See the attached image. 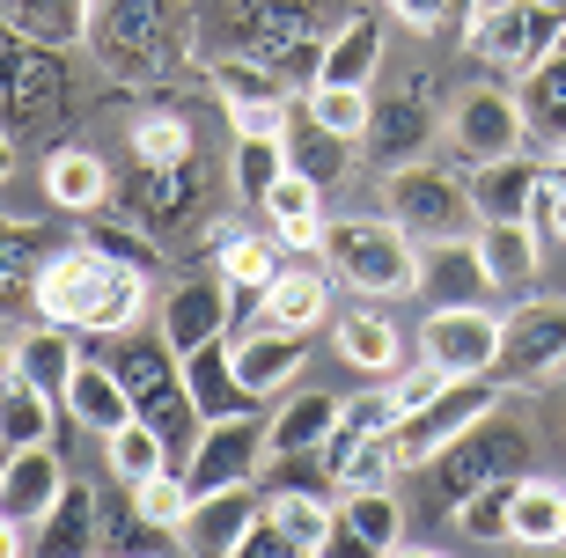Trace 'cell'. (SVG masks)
I'll return each instance as SVG.
<instances>
[{
	"mask_svg": "<svg viewBox=\"0 0 566 558\" xmlns=\"http://www.w3.org/2000/svg\"><path fill=\"white\" fill-rule=\"evenodd\" d=\"M8 30L30 38V44L66 52V44H88V30H96V0H8Z\"/></svg>",
	"mask_w": 566,
	"mask_h": 558,
	"instance_id": "cell-37",
	"label": "cell"
},
{
	"mask_svg": "<svg viewBox=\"0 0 566 558\" xmlns=\"http://www.w3.org/2000/svg\"><path fill=\"white\" fill-rule=\"evenodd\" d=\"M390 15H398V30L427 38V30H441V22H449V0H390Z\"/></svg>",
	"mask_w": 566,
	"mask_h": 558,
	"instance_id": "cell-51",
	"label": "cell"
},
{
	"mask_svg": "<svg viewBox=\"0 0 566 558\" xmlns=\"http://www.w3.org/2000/svg\"><path fill=\"white\" fill-rule=\"evenodd\" d=\"M66 118V66L52 44H30L8 30V140H30L44 125Z\"/></svg>",
	"mask_w": 566,
	"mask_h": 558,
	"instance_id": "cell-14",
	"label": "cell"
},
{
	"mask_svg": "<svg viewBox=\"0 0 566 558\" xmlns=\"http://www.w3.org/2000/svg\"><path fill=\"white\" fill-rule=\"evenodd\" d=\"M501 390H507V382H493V375H457L441 397H427L420 412H405L398 434H390L398 471H427L441 449H457V441L471 434L485 412H501Z\"/></svg>",
	"mask_w": 566,
	"mask_h": 558,
	"instance_id": "cell-7",
	"label": "cell"
},
{
	"mask_svg": "<svg viewBox=\"0 0 566 558\" xmlns=\"http://www.w3.org/2000/svg\"><path fill=\"white\" fill-rule=\"evenodd\" d=\"M332 316V265H280V280L258 294L251 324H280V331H316ZM243 331V324H235Z\"/></svg>",
	"mask_w": 566,
	"mask_h": 558,
	"instance_id": "cell-24",
	"label": "cell"
},
{
	"mask_svg": "<svg viewBox=\"0 0 566 558\" xmlns=\"http://www.w3.org/2000/svg\"><path fill=\"white\" fill-rule=\"evenodd\" d=\"M60 412H66V404L52 390L8 375V397H0V441H8V449H38V441H52V419H60Z\"/></svg>",
	"mask_w": 566,
	"mask_h": 558,
	"instance_id": "cell-41",
	"label": "cell"
},
{
	"mask_svg": "<svg viewBox=\"0 0 566 558\" xmlns=\"http://www.w3.org/2000/svg\"><path fill=\"white\" fill-rule=\"evenodd\" d=\"M287 169L294 177H316V185L332 191L338 177H346V169H354V147L338 140V133H324V125H287Z\"/></svg>",
	"mask_w": 566,
	"mask_h": 558,
	"instance_id": "cell-46",
	"label": "cell"
},
{
	"mask_svg": "<svg viewBox=\"0 0 566 558\" xmlns=\"http://www.w3.org/2000/svg\"><path fill=\"white\" fill-rule=\"evenodd\" d=\"M265 463H273L265 419L235 412V419H207V434L191 441V455H185V477H191V493H221V485H251V477H265Z\"/></svg>",
	"mask_w": 566,
	"mask_h": 558,
	"instance_id": "cell-10",
	"label": "cell"
},
{
	"mask_svg": "<svg viewBox=\"0 0 566 558\" xmlns=\"http://www.w3.org/2000/svg\"><path fill=\"white\" fill-rule=\"evenodd\" d=\"M265 213H273V235L287 250H302V257H324V235H332V221H324V185L316 177H280L273 191H265Z\"/></svg>",
	"mask_w": 566,
	"mask_h": 558,
	"instance_id": "cell-29",
	"label": "cell"
},
{
	"mask_svg": "<svg viewBox=\"0 0 566 558\" xmlns=\"http://www.w3.org/2000/svg\"><path fill=\"white\" fill-rule=\"evenodd\" d=\"M501 346H507V316L493 302H449L427 309L420 352L441 375H501Z\"/></svg>",
	"mask_w": 566,
	"mask_h": 558,
	"instance_id": "cell-9",
	"label": "cell"
},
{
	"mask_svg": "<svg viewBox=\"0 0 566 558\" xmlns=\"http://www.w3.org/2000/svg\"><path fill=\"white\" fill-rule=\"evenodd\" d=\"M338 419H346V397H332V390H302V397H287V404L265 419L273 455H324V441L338 434Z\"/></svg>",
	"mask_w": 566,
	"mask_h": 558,
	"instance_id": "cell-31",
	"label": "cell"
},
{
	"mask_svg": "<svg viewBox=\"0 0 566 558\" xmlns=\"http://www.w3.org/2000/svg\"><path fill=\"white\" fill-rule=\"evenodd\" d=\"M60 404H66V419H74V427H88L96 441L140 419V404H133V390H126V375L111 368V360H82V368H74V382L60 390Z\"/></svg>",
	"mask_w": 566,
	"mask_h": 558,
	"instance_id": "cell-23",
	"label": "cell"
},
{
	"mask_svg": "<svg viewBox=\"0 0 566 558\" xmlns=\"http://www.w3.org/2000/svg\"><path fill=\"white\" fill-rule=\"evenodd\" d=\"M66 485H74V477H66V463L52 455V441H38V449H8V471H0V515L38 529V522L60 507Z\"/></svg>",
	"mask_w": 566,
	"mask_h": 558,
	"instance_id": "cell-22",
	"label": "cell"
},
{
	"mask_svg": "<svg viewBox=\"0 0 566 558\" xmlns=\"http://www.w3.org/2000/svg\"><path fill=\"white\" fill-rule=\"evenodd\" d=\"M126 221H140L147 235H169V228H191L199 213H207V199H213V177H207V162H169V169H147V162H133V177H126Z\"/></svg>",
	"mask_w": 566,
	"mask_h": 558,
	"instance_id": "cell-12",
	"label": "cell"
},
{
	"mask_svg": "<svg viewBox=\"0 0 566 558\" xmlns=\"http://www.w3.org/2000/svg\"><path fill=\"white\" fill-rule=\"evenodd\" d=\"M88 243L104 250V257H118V265H140V272L163 265V250H155V235H147L140 221H104V213H88Z\"/></svg>",
	"mask_w": 566,
	"mask_h": 558,
	"instance_id": "cell-50",
	"label": "cell"
},
{
	"mask_svg": "<svg viewBox=\"0 0 566 558\" xmlns=\"http://www.w3.org/2000/svg\"><path fill=\"white\" fill-rule=\"evenodd\" d=\"M537 185H545V162H537V155L471 162V207H479V221H530Z\"/></svg>",
	"mask_w": 566,
	"mask_h": 558,
	"instance_id": "cell-27",
	"label": "cell"
},
{
	"mask_svg": "<svg viewBox=\"0 0 566 558\" xmlns=\"http://www.w3.org/2000/svg\"><path fill=\"white\" fill-rule=\"evenodd\" d=\"M104 272H111V257L96 243H66V250H52V265L38 272V287H30V302H38V316L44 324H74L82 331L88 324V309H96V294H104Z\"/></svg>",
	"mask_w": 566,
	"mask_h": 558,
	"instance_id": "cell-17",
	"label": "cell"
},
{
	"mask_svg": "<svg viewBox=\"0 0 566 558\" xmlns=\"http://www.w3.org/2000/svg\"><path fill=\"white\" fill-rule=\"evenodd\" d=\"M88 44H96V60H104L118 82H155V74L185 52L169 0H96Z\"/></svg>",
	"mask_w": 566,
	"mask_h": 558,
	"instance_id": "cell-4",
	"label": "cell"
},
{
	"mask_svg": "<svg viewBox=\"0 0 566 558\" xmlns=\"http://www.w3.org/2000/svg\"><path fill=\"white\" fill-rule=\"evenodd\" d=\"M191 477L185 471H155V477H140V485H126V507L140 522H155V529H177L185 537V515H191Z\"/></svg>",
	"mask_w": 566,
	"mask_h": 558,
	"instance_id": "cell-48",
	"label": "cell"
},
{
	"mask_svg": "<svg viewBox=\"0 0 566 558\" xmlns=\"http://www.w3.org/2000/svg\"><path fill=\"white\" fill-rule=\"evenodd\" d=\"M229 8H235V22H243V52H258L287 88H316L324 44H332L316 0H229Z\"/></svg>",
	"mask_w": 566,
	"mask_h": 558,
	"instance_id": "cell-3",
	"label": "cell"
},
{
	"mask_svg": "<svg viewBox=\"0 0 566 558\" xmlns=\"http://www.w3.org/2000/svg\"><path fill=\"white\" fill-rule=\"evenodd\" d=\"M221 331H235V287L221 280V272H207V280H177V287L163 294V338L177 352H199Z\"/></svg>",
	"mask_w": 566,
	"mask_h": 558,
	"instance_id": "cell-18",
	"label": "cell"
},
{
	"mask_svg": "<svg viewBox=\"0 0 566 558\" xmlns=\"http://www.w3.org/2000/svg\"><path fill=\"white\" fill-rule=\"evenodd\" d=\"M457 529L471 544H515V477H493L457 499Z\"/></svg>",
	"mask_w": 566,
	"mask_h": 558,
	"instance_id": "cell-45",
	"label": "cell"
},
{
	"mask_svg": "<svg viewBox=\"0 0 566 558\" xmlns=\"http://www.w3.org/2000/svg\"><path fill=\"white\" fill-rule=\"evenodd\" d=\"M185 390H191V404L207 419H235V412H251L258 397L243 390V375H235V338L221 331V338H207L199 352H185Z\"/></svg>",
	"mask_w": 566,
	"mask_h": 558,
	"instance_id": "cell-28",
	"label": "cell"
},
{
	"mask_svg": "<svg viewBox=\"0 0 566 558\" xmlns=\"http://www.w3.org/2000/svg\"><path fill=\"white\" fill-rule=\"evenodd\" d=\"M221 280L235 287V324L258 316V294L280 280V243H265V235H221Z\"/></svg>",
	"mask_w": 566,
	"mask_h": 558,
	"instance_id": "cell-39",
	"label": "cell"
},
{
	"mask_svg": "<svg viewBox=\"0 0 566 558\" xmlns=\"http://www.w3.org/2000/svg\"><path fill=\"white\" fill-rule=\"evenodd\" d=\"M111 368L126 375V390H133V404H140L147 427H163L169 449L191 455V441L207 434V412H199V404H191V390H185V352L169 346L163 331H118Z\"/></svg>",
	"mask_w": 566,
	"mask_h": 558,
	"instance_id": "cell-2",
	"label": "cell"
},
{
	"mask_svg": "<svg viewBox=\"0 0 566 558\" xmlns=\"http://www.w3.org/2000/svg\"><path fill=\"white\" fill-rule=\"evenodd\" d=\"M74 368H82L74 324H38V331H22L15 352H8V375H22V382H38V390H52V397L74 382Z\"/></svg>",
	"mask_w": 566,
	"mask_h": 558,
	"instance_id": "cell-35",
	"label": "cell"
},
{
	"mask_svg": "<svg viewBox=\"0 0 566 558\" xmlns=\"http://www.w3.org/2000/svg\"><path fill=\"white\" fill-rule=\"evenodd\" d=\"M382 207L390 221H405L420 243H449V235H479V207H471V185L441 162H398L382 177Z\"/></svg>",
	"mask_w": 566,
	"mask_h": 558,
	"instance_id": "cell-6",
	"label": "cell"
},
{
	"mask_svg": "<svg viewBox=\"0 0 566 558\" xmlns=\"http://www.w3.org/2000/svg\"><path fill=\"white\" fill-rule=\"evenodd\" d=\"M479 257H485V272H493V294L530 287L537 265H545V235L530 221H479Z\"/></svg>",
	"mask_w": 566,
	"mask_h": 558,
	"instance_id": "cell-34",
	"label": "cell"
},
{
	"mask_svg": "<svg viewBox=\"0 0 566 558\" xmlns=\"http://www.w3.org/2000/svg\"><path fill=\"white\" fill-rule=\"evenodd\" d=\"M523 140H530V118H523V96H507V88H463L457 110H449V147L463 162L523 155Z\"/></svg>",
	"mask_w": 566,
	"mask_h": 558,
	"instance_id": "cell-15",
	"label": "cell"
},
{
	"mask_svg": "<svg viewBox=\"0 0 566 558\" xmlns=\"http://www.w3.org/2000/svg\"><path fill=\"white\" fill-rule=\"evenodd\" d=\"M287 177V133H235L229 147V185L235 199H251V207H265V191Z\"/></svg>",
	"mask_w": 566,
	"mask_h": 558,
	"instance_id": "cell-40",
	"label": "cell"
},
{
	"mask_svg": "<svg viewBox=\"0 0 566 558\" xmlns=\"http://www.w3.org/2000/svg\"><path fill=\"white\" fill-rule=\"evenodd\" d=\"M310 118L338 140H368V118H376V96L368 88H310Z\"/></svg>",
	"mask_w": 566,
	"mask_h": 558,
	"instance_id": "cell-49",
	"label": "cell"
},
{
	"mask_svg": "<svg viewBox=\"0 0 566 558\" xmlns=\"http://www.w3.org/2000/svg\"><path fill=\"white\" fill-rule=\"evenodd\" d=\"M420 294H427V309H449V302H485V294H493V272H485V257H479V235L427 243Z\"/></svg>",
	"mask_w": 566,
	"mask_h": 558,
	"instance_id": "cell-26",
	"label": "cell"
},
{
	"mask_svg": "<svg viewBox=\"0 0 566 558\" xmlns=\"http://www.w3.org/2000/svg\"><path fill=\"white\" fill-rule=\"evenodd\" d=\"M126 147H133V162H147V169L199 162V133H191V118H177V110H147V118H133Z\"/></svg>",
	"mask_w": 566,
	"mask_h": 558,
	"instance_id": "cell-44",
	"label": "cell"
},
{
	"mask_svg": "<svg viewBox=\"0 0 566 558\" xmlns=\"http://www.w3.org/2000/svg\"><path fill=\"white\" fill-rule=\"evenodd\" d=\"M405 544V499L390 485H360V493H338V537L332 551L346 558H382Z\"/></svg>",
	"mask_w": 566,
	"mask_h": 558,
	"instance_id": "cell-21",
	"label": "cell"
},
{
	"mask_svg": "<svg viewBox=\"0 0 566 558\" xmlns=\"http://www.w3.org/2000/svg\"><path fill=\"white\" fill-rule=\"evenodd\" d=\"M471 60L507 66V74H537L566 44V8L559 0H485L471 15Z\"/></svg>",
	"mask_w": 566,
	"mask_h": 558,
	"instance_id": "cell-5",
	"label": "cell"
},
{
	"mask_svg": "<svg viewBox=\"0 0 566 558\" xmlns=\"http://www.w3.org/2000/svg\"><path fill=\"white\" fill-rule=\"evenodd\" d=\"M434 133H449V118H441V104H434V82H427V74H405L398 88H382V96H376V118H368V155H376L382 169L420 162Z\"/></svg>",
	"mask_w": 566,
	"mask_h": 558,
	"instance_id": "cell-13",
	"label": "cell"
},
{
	"mask_svg": "<svg viewBox=\"0 0 566 558\" xmlns=\"http://www.w3.org/2000/svg\"><path fill=\"white\" fill-rule=\"evenodd\" d=\"M235 338V375L251 397H280L294 375L310 368V331H280V324H243Z\"/></svg>",
	"mask_w": 566,
	"mask_h": 558,
	"instance_id": "cell-20",
	"label": "cell"
},
{
	"mask_svg": "<svg viewBox=\"0 0 566 558\" xmlns=\"http://www.w3.org/2000/svg\"><path fill=\"white\" fill-rule=\"evenodd\" d=\"M515 96H523L530 133H537V140H545V155H552V147L566 140V44L552 52L545 66H537V74H523V88H515Z\"/></svg>",
	"mask_w": 566,
	"mask_h": 558,
	"instance_id": "cell-42",
	"label": "cell"
},
{
	"mask_svg": "<svg viewBox=\"0 0 566 558\" xmlns=\"http://www.w3.org/2000/svg\"><path fill=\"white\" fill-rule=\"evenodd\" d=\"M104 455H111V471H118V485H140V477L169 471V434L163 427H147V419H133V427H118V434H104Z\"/></svg>",
	"mask_w": 566,
	"mask_h": 558,
	"instance_id": "cell-47",
	"label": "cell"
},
{
	"mask_svg": "<svg viewBox=\"0 0 566 558\" xmlns=\"http://www.w3.org/2000/svg\"><path fill=\"white\" fill-rule=\"evenodd\" d=\"M552 235L566 243V177H559V207H552Z\"/></svg>",
	"mask_w": 566,
	"mask_h": 558,
	"instance_id": "cell-52",
	"label": "cell"
},
{
	"mask_svg": "<svg viewBox=\"0 0 566 558\" xmlns=\"http://www.w3.org/2000/svg\"><path fill=\"white\" fill-rule=\"evenodd\" d=\"M207 82H213V96H221L235 133H287L294 125V88L280 82L258 52H221V60H207Z\"/></svg>",
	"mask_w": 566,
	"mask_h": 558,
	"instance_id": "cell-11",
	"label": "cell"
},
{
	"mask_svg": "<svg viewBox=\"0 0 566 558\" xmlns=\"http://www.w3.org/2000/svg\"><path fill=\"white\" fill-rule=\"evenodd\" d=\"M140 309H147V272L111 257L104 294H96V309H88L82 331H88V338H118V331H133V324H140Z\"/></svg>",
	"mask_w": 566,
	"mask_h": 558,
	"instance_id": "cell-43",
	"label": "cell"
},
{
	"mask_svg": "<svg viewBox=\"0 0 566 558\" xmlns=\"http://www.w3.org/2000/svg\"><path fill=\"white\" fill-rule=\"evenodd\" d=\"M338 352H346V368H360L368 382H376V375H398L405 368V331L382 309L360 302L354 316H338Z\"/></svg>",
	"mask_w": 566,
	"mask_h": 558,
	"instance_id": "cell-36",
	"label": "cell"
},
{
	"mask_svg": "<svg viewBox=\"0 0 566 558\" xmlns=\"http://www.w3.org/2000/svg\"><path fill=\"white\" fill-rule=\"evenodd\" d=\"M96 507H104V499L74 477V485L60 493V507L38 522V558H88V551H104V522H96Z\"/></svg>",
	"mask_w": 566,
	"mask_h": 558,
	"instance_id": "cell-33",
	"label": "cell"
},
{
	"mask_svg": "<svg viewBox=\"0 0 566 558\" xmlns=\"http://www.w3.org/2000/svg\"><path fill=\"white\" fill-rule=\"evenodd\" d=\"M559 368H566V302H523V309L507 316L501 382L507 390H537Z\"/></svg>",
	"mask_w": 566,
	"mask_h": 558,
	"instance_id": "cell-16",
	"label": "cell"
},
{
	"mask_svg": "<svg viewBox=\"0 0 566 558\" xmlns=\"http://www.w3.org/2000/svg\"><path fill=\"white\" fill-rule=\"evenodd\" d=\"M515 544L530 551H559L566 544V477H515Z\"/></svg>",
	"mask_w": 566,
	"mask_h": 558,
	"instance_id": "cell-38",
	"label": "cell"
},
{
	"mask_svg": "<svg viewBox=\"0 0 566 558\" xmlns=\"http://www.w3.org/2000/svg\"><path fill=\"white\" fill-rule=\"evenodd\" d=\"M523 471H530V427H515V419H501V412H485L457 449L434 455V477H441V499H449V507H457L463 493L493 485V477H523Z\"/></svg>",
	"mask_w": 566,
	"mask_h": 558,
	"instance_id": "cell-8",
	"label": "cell"
},
{
	"mask_svg": "<svg viewBox=\"0 0 566 558\" xmlns=\"http://www.w3.org/2000/svg\"><path fill=\"white\" fill-rule=\"evenodd\" d=\"M324 265H332L338 287H354L360 302H405V294H420V235L405 221H332L324 235Z\"/></svg>",
	"mask_w": 566,
	"mask_h": 558,
	"instance_id": "cell-1",
	"label": "cell"
},
{
	"mask_svg": "<svg viewBox=\"0 0 566 558\" xmlns=\"http://www.w3.org/2000/svg\"><path fill=\"white\" fill-rule=\"evenodd\" d=\"M265 515L287 529V544L302 558H324L332 537H338V499H324L316 485H273V493H265Z\"/></svg>",
	"mask_w": 566,
	"mask_h": 558,
	"instance_id": "cell-32",
	"label": "cell"
},
{
	"mask_svg": "<svg viewBox=\"0 0 566 558\" xmlns=\"http://www.w3.org/2000/svg\"><path fill=\"white\" fill-rule=\"evenodd\" d=\"M44 199H52L60 213H74V221L104 213L111 199H118L111 162L96 155V147H52V162H44Z\"/></svg>",
	"mask_w": 566,
	"mask_h": 558,
	"instance_id": "cell-25",
	"label": "cell"
},
{
	"mask_svg": "<svg viewBox=\"0 0 566 558\" xmlns=\"http://www.w3.org/2000/svg\"><path fill=\"white\" fill-rule=\"evenodd\" d=\"M479 8H485V0H449V22H471Z\"/></svg>",
	"mask_w": 566,
	"mask_h": 558,
	"instance_id": "cell-53",
	"label": "cell"
},
{
	"mask_svg": "<svg viewBox=\"0 0 566 558\" xmlns=\"http://www.w3.org/2000/svg\"><path fill=\"white\" fill-rule=\"evenodd\" d=\"M258 515H265V493H258V477H251V485L199 493V499H191V515H185V544H191L199 558H235Z\"/></svg>",
	"mask_w": 566,
	"mask_h": 558,
	"instance_id": "cell-19",
	"label": "cell"
},
{
	"mask_svg": "<svg viewBox=\"0 0 566 558\" xmlns=\"http://www.w3.org/2000/svg\"><path fill=\"white\" fill-rule=\"evenodd\" d=\"M376 74H382V22L376 15L332 22V44H324V74H316V88H376Z\"/></svg>",
	"mask_w": 566,
	"mask_h": 558,
	"instance_id": "cell-30",
	"label": "cell"
}]
</instances>
